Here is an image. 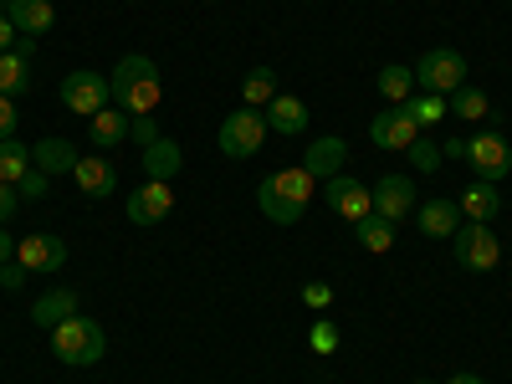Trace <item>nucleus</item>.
<instances>
[{
  "label": "nucleus",
  "mask_w": 512,
  "mask_h": 384,
  "mask_svg": "<svg viewBox=\"0 0 512 384\" xmlns=\"http://www.w3.org/2000/svg\"><path fill=\"white\" fill-rule=\"evenodd\" d=\"M16 41H21L16 21H11V16H0V52H16Z\"/></svg>",
  "instance_id": "obj_39"
},
{
  "label": "nucleus",
  "mask_w": 512,
  "mask_h": 384,
  "mask_svg": "<svg viewBox=\"0 0 512 384\" xmlns=\"http://www.w3.org/2000/svg\"><path fill=\"white\" fill-rule=\"evenodd\" d=\"M47 190H52V175H41V169H31V175L16 185V195H21V200H41Z\"/></svg>",
  "instance_id": "obj_35"
},
{
  "label": "nucleus",
  "mask_w": 512,
  "mask_h": 384,
  "mask_svg": "<svg viewBox=\"0 0 512 384\" xmlns=\"http://www.w3.org/2000/svg\"><path fill=\"white\" fill-rule=\"evenodd\" d=\"M456 205H461V216H466V221L492 226V221L502 216V190H497L492 180H477V185H466V190H461Z\"/></svg>",
  "instance_id": "obj_17"
},
{
  "label": "nucleus",
  "mask_w": 512,
  "mask_h": 384,
  "mask_svg": "<svg viewBox=\"0 0 512 384\" xmlns=\"http://www.w3.org/2000/svg\"><path fill=\"white\" fill-rule=\"evenodd\" d=\"M169 210H175V185H164V180H149L128 195V221L134 226H159Z\"/></svg>",
  "instance_id": "obj_12"
},
{
  "label": "nucleus",
  "mask_w": 512,
  "mask_h": 384,
  "mask_svg": "<svg viewBox=\"0 0 512 384\" xmlns=\"http://www.w3.org/2000/svg\"><path fill=\"white\" fill-rule=\"evenodd\" d=\"M16 205H21V195H16V185H6V180H0V226H6V221L16 216Z\"/></svg>",
  "instance_id": "obj_38"
},
{
  "label": "nucleus",
  "mask_w": 512,
  "mask_h": 384,
  "mask_svg": "<svg viewBox=\"0 0 512 384\" xmlns=\"http://www.w3.org/2000/svg\"><path fill=\"white\" fill-rule=\"evenodd\" d=\"M308 344H313V354H333L338 349V323L333 318H318L313 333H308Z\"/></svg>",
  "instance_id": "obj_32"
},
{
  "label": "nucleus",
  "mask_w": 512,
  "mask_h": 384,
  "mask_svg": "<svg viewBox=\"0 0 512 384\" xmlns=\"http://www.w3.org/2000/svg\"><path fill=\"white\" fill-rule=\"evenodd\" d=\"M67 318H77V292L72 287H52V292H41L36 297V308H31V323L36 328H57V323H67Z\"/></svg>",
  "instance_id": "obj_19"
},
{
  "label": "nucleus",
  "mask_w": 512,
  "mask_h": 384,
  "mask_svg": "<svg viewBox=\"0 0 512 384\" xmlns=\"http://www.w3.org/2000/svg\"><path fill=\"white\" fill-rule=\"evenodd\" d=\"M451 384H487V379H477V374H456Z\"/></svg>",
  "instance_id": "obj_43"
},
{
  "label": "nucleus",
  "mask_w": 512,
  "mask_h": 384,
  "mask_svg": "<svg viewBox=\"0 0 512 384\" xmlns=\"http://www.w3.org/2000/svg\"><path fill=\"white\" fill-rule=\"evenodd\" d=\"M72 180H77V190L88 195V200H108V195L118 190V169H113V159H103V154H82L77 169H72Z\"/></svg>",
  "instance_id": "obj_14"
},
{
  "label": "nucleus",
  "mask_w": 512,
  "mask_h": 384,
  "mask_svg": "<svg viewBox=\"0 0 512 384\" xmlns=\"http://www.w3.org/2000/svg\"><path fill=\"white\" fill-rule=\"evenodd\" d=\"M410 118H415V128H436L441 118H451V108H446V98H436V93H410L405 103H400Z\"/></svg>",
  "instance_id": "obj_29"
},
{
  "label": "nucleus",
  "mask_w": 512,
  "mask_h": 384,
  "mask_svg": "<svg viewBox=\"0 0 512 384\" xmlns=\"http://www.w3.org/2000/svg\"><path fill=\"white\" fill-rule=\"evenodd\" d=\"M420 139V128L405 108H390V113H374L369 118V144L374 149H390V154H405L410 144Z\"/></svg>",
  "instance_id": "obj_11"
},
{
  "label": "nucleus",
  "mask_w": 512,
  "mask_h": 384,
  "mask_svg": "<svg viewBox=\"0 0 512 384\" xmlns=\"http://www.w3.org/2000/svg\"><path fill=\"white\" fill-rule=\"evenodd\" d=\"M11 251H16V241H11L6 226H0V262H11Z\"/></svg>",
  "instance_id": "obj_40"
},
{
  "label": "nucleus",
  "mask_w": 512,
  "mask_h": 384,
  "mask_svg": "<svg viewBox=\"0 0 512 384\" xmlns=\"http://www.w3.org/2000/svg\"><path fill=\"white\" fill-rule=\"evenodd\" d=\"M113 103V88H108V77L103 72H67L62 77V108L67 113H82V118H93Z\"/></svg>",
  "instance_id": "obj_7"
},
{
  "label": "nucleus",
  "mask_w": 512,
  "mask_h": 384,
  "mask_svg": "<svg viewBox=\"0 0 512 384\" xmlns=\"http://www.w3.org/2000/svg\"><path fill=\"white\" fill-rule=\"evenodd\" d=\"M313 195H318V180L308 175L303 164L277 169V175H267L262 185H256V205H262V216L277 221V226H297V221H303Z\"/></svg>",
  "instance_id": "obj_1"
},
{
  "label": "nucleus",
  "mask_w": 512,
  "mask_h": 384,
  "mask_svg": "<svg viewBox=\"0 0 512 384\" xmlns=\"http://www.w3.org/2000/svg\"><path fill=\"white\" fill-rule=\"evenodd\" d=\"M6 16L16 21V31H21V36H41V31H52V26H57L52 0H11Z\"/></svg>",
  "instance_id": "obj_22"
},
{
  "label": "nucleus",
  "mask_w": 512,
  "mask_h": 384,
  "mask_svg": "<svg viewBox=\"0 0 512 384\" xmlns=\"http://www.w3.org/2000/svg\"><path fill=\"white\" fill-rule=\"evenodd\" d=\"M16 98H6V93H0V139H16Z\"/></svg>",
  "instance_id": "obj_37"
},
{
  "label": "nucleus",
  "mask_w": 512,
  "mask_h": 384,
  "mask_svg": "<svg viewBox=\"0 0 512 384\" xmlns=\"http://www.w3.org/2000/svg\"><path fill=\"white\" fill-rule=\"evenodd\" d=\"M446 108H451L461 123H477V118H487V113H492V98H487L482 88H472V82H461V88L446 98Z\"/></svg>",
  "instance_id": "obj_25"
},
{
  "label": "nucleus",
  "mask_w": 512,
  "mask_h": 384,
  "mask_svg": "<svg viewBox=\"0 0 512 384\" xmlns=\"http://www.w3.org/2000/svg\"><path fill=\"white\" fill-rule=\"evenodd\" d=\"M451 251H456V267H461V272H492V267L502 262V241H497V231L482 226V221H466V226L451 236Z\"/></svg>",
  "instance_id": "obj_6"
},
{
  "label": "nucleus",
  "mask_w": 512,
  "mask_h": 384,
  "mask_svg": "<svg viewBox=\"0 0 512 384\" xmlns=\"http://www.w3.org/2000/svg\"><path fill=\"white\" fill-rule=\"evenodd\" d=\"M108 88H113V108H123L128 118H139V113H154V108H159L164 77H159L154 57L128 52V57H118V67L108 72Z\"/></svg>",
  "instance_id": "obj_2"
},
{
  "label": "nucleus",
  "mask_w": 512,
  "mask_h": 384,
  "mask_svg": "<svg viewBox=\"0 0 512 384\" xmlns=\"http://www.w3.org/2000/svg\"><path fill=\"white\" fill-rule=\"evenodd\" d=\"M180 169H185V149H180L175 139H154V144L144 149V175H149V180L175 185Z\"/></svg>",
  "instance_id": "obj_21"
},
{
  "label": "nucleus",
  "mask_w": 512,
  "mask_h": 384,
  "mask_svg": "<svg viewBox=\"0 0 512 384\" xmlns=\"http://www.w3.org/2000/svg\"><path fill=\"white\" fill-rule=\"evenodd\" d=\"M369 195H374V216L395 221V226L415 210V180H410V175H384Z\"/></svg>",
  "instance_id": "obj_13"
},
{
  "label": "nucleus",
  "mask_w": 512,
  "mask_h": 384,
  "mask_svg": "<svg viewBox=\"0 0 512 384\" xmlns=\"http://www.w3.org/2000/svg\"><path fill=\"white\" fill-rule=\"evenodd\" d=\"M466 164L477 169V180H492V185H502V175L512 169V144L497 134V128H482L477 139H466Z\"/></svg>",
  "instance_id": "obj_8"
},
{
  "label": "nucleus",
  "mask_w": 512,
  "mask_h": 384,
  "mask_svg": "<svg viewBox=\"0 0 512 384\" xmlns=\"http://www.w3.org/2000/svg\"><path fill=\"white\" fill-rule=\"evenodd\" d=\"M0 93H6V98L31 93V62L21 52H0Z\"/></svg>",
  "instance_id": "obj_27"
},
{
  "label": "nucleus",
  "mask_w": 512,
  "mask_h": 384,
  "mask_svg": "<svg viewBox=\"0 0 512 384\" xmlns=\"http://www.w3.org/2000/svg\"><path fill=\"white\" fill-rule=\"evenodd\" d=\"M405 159H410V164L420 169V175H436V169L446 164V154H441V144H431V139H425V134H420V139H415V144L405 149Z\"/></svg>",
  "instance_id": "obj_31"
},
{
  "label": "nucleus",
  "mask_w": 512,
  "mask_h": 384,
  "mask_svg": "<svg viewBox=\"0 0 512 384\" xmlns=\"http://www.w3.org/2000/svg\"><path fill=\"white\" fill-rule=\"evenodd\" d=\"M88 134H93V149H98V154L128 144V113H123V108H103V113H93V118H88Z\"/></svg>",
  "instance_id": "obj_23"
},
{
  "label": "nucleus",
  "mask_w": 512,
  "mask_h": 384,
  "mask_svg": "<svg viewBox=\"0 0 512 384\" xmlns=\"http://www.w3.org/2000/svg\"><path fill=\"white\" fill-rule=\"evenodd\" d=\"M128 139H134V144H154V139H164L159 134V123H154V113H139V118H128Z\"/></svg>",
  "instance_id": "obj_33"
},
{
  "label": "nucleus",
  "mask_w": 512,
  "mask_h": 384,
  "mask_svg": "<svg viewBox=\"0 0 512 384\" xmlns=\"http://www.w3.org/2000/svg\"><path fill=\"white\" fill-rule=\"evenodd\" d=\"M323 200H328V210L338 221H364V216H374V195H369V185H359V180H349V175H333V180H323Z\"/></svg>",
  "instance_id": "obj_10"
},
{
  "label": "nucleus",
  "mask_w": 512,
  "mask_h": 384,
  "mask_svg": "<svg viewBox=\"0 0 512 384\" xmlns=\"http://www.w3.org/2000/svg\"><path fill=\"white\" fill-rule=\"evenodd\" d=\"M354 241H359L364 251L384 256V251L395 246V221H384V216H364V221H354Z\"/></svg>",
  "instance_id": "obj_24"
},
{
  "label": "nucleus",
  "mask_w": 512,
  "mask_h": 384,
  "mask_svg": "<svg viewBox=\"0 0 512 384\" xmlns=\"http://www.w3.org/2000/svg\"><path fill=\"white\" fill-rule=\"evenodd\" d=\"M16 52L31 62V57H36V36H21V41H16Z\"/></svg>",
  "instance_id": "obj_41"
},
{
  "label": "nucleus",
  "mask_w": 512,
  "mask_h": 384,
  "mask_svg": "<svg viewBox=\"0 0 512 384\" xmlns=\"http://www.w3.org/2000/svg\"><path fill=\"white\" fill-rule=\"evenodd\" d=\"M303 303H308L313 313H323V308L333 303V287H328V282H308V287H303Z\"/></svg>",
  "instance_id": "obj_36"
},
{
  "label": "nucleus",
  "mask_w": 512,
  "mask_h": 384,
  "mask_svg": "<svg viewBox=\"0 0 512 384\" xmlns=\"http://www.w3.org/2000/svg\"><path fill=\"white\" fill-rule=\"evenodd\" d=\"M267 134H272V128H267V113L262 108H236V113H226L221 118V154L226 159H251V154H262V144H267Z\"/></svg>",
  "instance_id": "obj_4"
},
{
  "label": "nucleus",
  "mask_w": 512,
  "mask_h": 384,
  "mask_svg": "<svg viewBox=\"0 0 512 384\" xmlns=\"http://www.w3.org/2000/svg\"><path fill=\"white\" fill-rule=\"evenodd\" d=\"M441 154H451V159H466V139H451V144H446Z\"/></svg>",
  "instance_id": "obj_42"
},
{
  "label": "nucleus",
  "mask_w": 512,
  "mask_h": 384,
  "mask_svg": "<svg viewBox=\"0 0 512 384\" xmlns=\"http://www.w3.org/2000/svg\"><path fill=\"white\" fill-rule=\"evenodd\" d=\"M272 98H277V72H272V67L246 72V82H241V103H246V108H267Z\"/></svg>",
  "instance_id": "obj_30"
},
{
  "label": "nucleus",
  "mask_w": 512,
  "mask_h": 384,
  "mask_svg": "<svg viewBox=\"0 0 512 384\" xmlns=\"http://www.w3.org/2000/svg\"><path fill=\"white\" fill-rule=\"evenodd\" d=\"M52 349H57V359L62 364H72V369H93L103 354H108V338H103V328L93 323V318H67V323H57L52 328Z\"/></svg>",
  "instance_id": "obj_3"
},
{
  "label": "nucleus",
  "mask_w": 512,
  "mask_h": 384,
  "mask_svg": "<svg viewBox=\"0 0 512 384\" xmlns=\"http://www.w3.org/2000/svg\"><path fill=\"white\" fill-rule=\"evenodd\" d=\"M415 384H431V379H415Z\"/></svg>",
  "instance_id": "obj_44"
},
{
  "label": "nucleus",
  "mask_w": 512,
  "mask_h": 384,
  "mask_svg": "<svg viewBox=\"0 0 512 384\" xmlns=\"http://www.w3.org/2000/svg\"><path fill=\"white\" fill-rule=\"evenodd\" d=\"M262 113H267V128H272V134H287V139H297V134L308 128V118H313L303 98H282V93H277Z\"/></svg>",
  "instance_id": "obj_20"
},
{
  "label": "nucleus",
  "mask_w": 512,
  "mask_h": 384,
  "mask_svg": "<svg viewBox=\"0 0 512 384\" xmlns=\"http://www.w3.org/2000/svg\"><path fill=\"white\" fill-rule=\"evenodd\" d=\"M420 236H431V241H451L456 231H461V205L456 200H446V195H436V200H425L420 210Z\"/></svg>",
  "instance_id": "obj_15"
},
{
  "label": "nucleus",
  "mask_w": 512,
  "mask_h": 384,
  "mask_svg": "<svg viewBox=\"0 0 512 384\" xmlns=\"http://www.w3.org/2000/svg\"><path fill=\"white\" fill-rule=\"evenodd\" d=\"M16 262L31 272V277H52L67 267V241L52 236V231H36V236H21L16 241Z\"/></svg>",
  "instance_id": "obj_9"
},
{
  "label": "nucleus",
  "mask_w": 512,
  "mask_h": 384,
  "mask_svg": "<svg viewBox=\"0 0 512 384\" xmlns=\"http://www.w3.org/2000/svg\"><path fill=\"white\" fill-rule=\"evenodd\" d=\"M410 72H415V88H420V93L451 98L461 82H466V57H461L456 47H436V52H425L420 67H410Z\"/></svg>",
  "instance_id": "obj_5"
},
{
  "label": "nucleus",
  "mask_w": 512,
  "mask_h": 384,
  "mask_svg": "<svg viewBox=\"0 0 512 384\" xmlns=\"http://www.w3.org/2000/svg\"><path fill=\"white\" fill-rule=\"evenodd\" d=\"M77 144L72 139H41V144H31V169H41V175H72L77 169Z\"/></svg>",
  "instance_id": "obj_16"
},
{
  "label": "nucleus",
  "mask_w": 512,
  "mask_h": 384,
  "mask_svg": "<svg viewBox=\"0 0 512 384\" xmlns=\"http://www.w3.org/2000/svg\"><path fill=\"white\" fill-rule=\"evenodd\" d=\"M344 159H349V144L328 134V139H313V144H308V154H303V169H308L313 180H333L338 169H344Z\"/></svg>",
  "instance_id": "obj_18"
},
{
  "label": "nucleus",
  "mask_w": 512,
  "mask_h": 384,
  "mask_svg": "<svg viewBox=\"0 0 512 384\" xmlns=\"http://www.w3.org/2000/svg\"><path fill=\"white\" fill-rule=\"evenodd\" d=\"M410 93H415V72H410V67H400V62L379 67V98H384V103H390V108H400Z\"/></svg>",
  "instance_id": "obj_26"
},
{
  "label": "nucleus",
  "mask_w": 512,
  "mask_h": 384,
  "mask_svg": "<svg viewBox=\"0 0 512 384\" xmlns=\"http://www.w3.org/2000/svg\"><path fill=\"white\" fill-rule=\"evenodd\" d=\"M26 175H31V149L21 139H0V180L21 185Z\"/></svg>",
  "instance_id": "obj_28"
},
{
  "label": "nucleus",
  "mask_w": 512,
  "mask_h": 384,
  "mask_svg": "<svg viewBox=\"0 0 512 384\" xmlns=\"http://www.w3.org/2000/svg\"><path fill=\"white\" fill-rule=\"evenodd\" d=\"M26 277H31V272L16 262V256H11V262H0V292H21V287H26Z\"/></svg>",
  "instance_id": "obj_34"
}]
</instances>
